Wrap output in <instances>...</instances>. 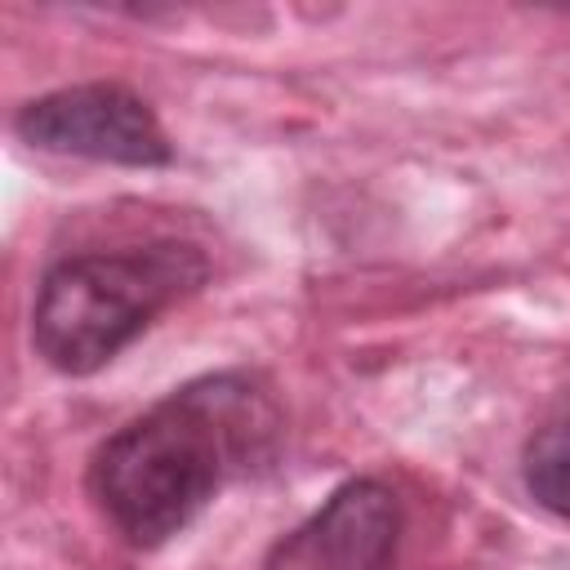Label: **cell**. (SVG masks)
<instances>
[{
	"instance_id": "7a4b0ae2",
	"label": "cell",
	"mask_w": 570,
	"mask_h": 570,
	"mask_svg": "<svg viewBox=\"0 0 570 570\" xmlns=\"http://www.w3.org/2000/svg\"><path fill=\"white\" fill-rule=\"evenodd\" d=\"M205 276L209 263L178 240L71 254L36 289L31 343L58 374H94Z\"/></svg>"
},
{
	"instance_id": "6da1fadb",
	"label": "cell",
	"mask_w": 570,
	"mask_h": 570,
	"mask_svg": "<svg viewBox=\"0 0 570 570\" xmlns=\"http://www.w3.org/2000/svg\"><path fill=\"white\" fill-rule=\"evenodd\" d=\"M272 428L276 410L249 374L196 379L94 450L89 494L129 543L156 548L191 525Z\"/></svg>"
},
{
	"instance_id": "5b68a950",
	"label": "cell",
	"mask_w": 570,
	"mask_h": 570,
	"mask_svg": "<svg viewBox=\"0 0 570 570\" xmlns=\"http://www.w3.org/2000/svg\"><path fill=\"white\" fill-rule=\"evenodd\" d=\"M521 476H525V490L539 508L570 521V419L530 436L525 459H521Z\"/></svg>"
},
{
	"instance_id": "277c9868",
	"label": "cell",
	"mask_w": 570,
	"mask_h": 570,
	"mask_svg": "<svg viewBox=\"0 0 570 570\" xmlns=\"http://www.w3.org/2000/svg\"><path fill=\"white\" fill-rule=\"evenodd\" d=\"M401 539V499L379 476L338 485L303 525H294L263 570H387Z\"/></svg>"
},
{
	"instance_id": "3957f363",
	"label": "cell",
	"mask_w": 570,
	"mask_h": 570,
	"mask_svg": "<svg viewBox=\"0 0 570 570\" xmlns=\"http://www.w3.org/2000/svg\"><path fill=\"white\" fill-rule=\"evenodd\" d=\"M13 129L22 142L53 151V156H80V160H107V165H169L174 147L156 120V111L125 85H67L53 94H40L18 107Z\"/></svg>"
}]
</instances>
